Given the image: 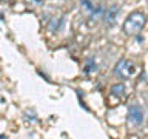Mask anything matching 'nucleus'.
Returning a JSON list of instances; mask_svg holds the SVG:
<instances>
[{"instance_id":"obj_1","label":"nucleus","mask_w":148,"mask_h":139,"mask_svg":"<svg viewBox=\"0 0 148 139\" xmlns=\"http://www.w3.org/2000/svg\"><path fill=\"white\" fill-rule=\"evenodd\" d=\"M147 17L142 11H133L130 16L125 19L123 25H122V31L125 36H137L142 31V28L145 26Z\"/></svg>"},{"instance_id":"obj_2","label":"nucleus","mask_w":148,"mask_h":139,"mask_svg":"<svg viewBox=\"0 0 148 139\" xmlns=\"http://www.w3.org/2000/svg\"><path fill=\"white\" fill-rule=\"evenodd\" d=\"M114 74L122 81H128V79H133L137 74V65L133 62V60L128 59H120L114 67Z\"/></svg>"},{"instance_id":"obj_3","label":"nucleus","mask_w":148,"mask_h":139,"mask_svg":"<svg viewBox=\"0 0 148 139\" xmlns=\"http://www.w3.org/2000/svg\"><path fill=\"white\" fill-rule=\"evenodd\" d=\"M143 119H145V114H143V108L137 104H133L128 107V122L131 127H140L143 124Z\"/></svg>"},{"instance_id":"obj_4","label":"nucleus","mask_w":148,"mask_h":139,"mask_svg":"<svg viewBox=\"0 0 148 139\" xmlns=\"http://www.w3.org/2000/svg\"><path fill=\"white\" fill-rule=\"evenodd\" d=\"M119 16V6L117 5H113V6H110L108 9H106L105 16H103V20L108 26H113L116 23V19H117Z\"/></svg>"},{"instance_id":"obj_5","label":"nucleus","mask_w":148,"mask_h":139,"mask_svg":"<svg viewBox=\"0 0 148 139\" xmlns=\"http://www.w3.org/2000/svg\"><path fill=\"white\" fill-rule=\"evenodd\" d=\"M80 6H82V12L88 17H91L96 9V5H92L91 0H80Z\"/></svg>"},{"instance_id":"obj_6","label":"nucleus","mask_w":148,"mask_h":139,"mask_svg":"<svg viewBox=\"0 0 148 139\" xmlns=\"http://www.w3.org/2000/svg\"><path fill=\"white\" fill-rule=\"evenodd\" d=\"M111 93L116 97H123L125 93H127V87H125V83H116V85L111 87Z\"/></svg>"},{"instance_id":"obj_7","label":"nucleus","mask_w":148,"mask_h":139,"mask_svg":"<svg viewBox=\"0 0 148 139\" xmlns=\"http://www.w3.org/2000/svg\"><path fill=\"white\" fill-rule=\"evenodd\" d=\"M29 2H32V3H36V5H40L43 0H29Z\"/></svg>"}]
</instances>
